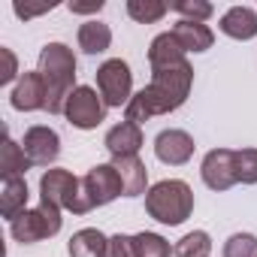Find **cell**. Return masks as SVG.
Returning <instances> with one entry per match:
<instances>
[{"instance_id": "cell-25", "label": "cell", "mask_w": 257, "mask_h": 257, "mask_svg": "<svg viewBox=\"0 0 257 257\" xmlns=\"http://www.w3.org/2000/svg\"><path fill=\"white\" fill-rule=\"evenodd\" d=\"M224 257H257V236H251V233H233L224 242Z\"/></svg>"}, {"instance_id": "cell-11", "label": "cell", "mask_w": 257, "mask_h": 257, "mask_svg": "<svg viewBox=\"0 0 257 257\" xmlns=\"http://www.w3.org/2000/svg\"><path fill=\"white\" fill-rule=\"evenodd\" d=\"M22 149H25V155L34 167H49L61 155V140L52 127H31L22 140Z\"/></svg>"}, {"instance_id": "cell-2", "label": "cell", "mask_w": 257, "mask_h": 257, "mask_svg": "<svg viewBox=\"0 0 257 257\" xmlns=\"http://www.w3.org/2000/svg\"><path fill=\"white\" fill-rule=\"evenodd\" d=\"M40 76H43L46 91H49L46 109L52 115H61L64 106H67V97L76 91L73 88V82H76V58H73V52L64 43H49L40 52Z\"/></svg>"}, {"instance_id": "cell-10", "label": "cell", "mask_w": 257, "mask_h": 257, "mask_svg": "<svg viewBox=\"0 0 257 257\" xmlns=\"http://www.w3.org/2000/svg\"><path fill=\"white\" fill-rule=\"evenodd\" d=\"M173 109H179V103L167 91L149 85V88H143L140 94L131 97V103H127V121L140 124V121H146L152 115H164V112H173Z\"/></svg>"}, {"instance_id": "cell-24", "label": "cell", "mask_w": 257, "mask_h": 257, "mask_svg": "<svg viewBox=\"0 0 257 257\" xmlns=\"http://www.w3.org/2000/svg\"><path fill=\"white\" fill-rule=\"evenodd\" d=\"M137 257H170V242L158 233H137Z\"/></svg>"}, {"instance_id": "cell-29", "label": "cell", "mask_w": 257, "mask_h": 257, "mask_svg": "<svg viewBox=\"0 0 257 257\" xmlns=\"http://www.w3.org/2000/svg\"><path fill=\"white\" fill-rule=\"evenodd\" d=\"M13 10H16V16L19 19H37V16H43V13H49V10H55V4H13Z\"/></svg>"}, {"instance_id": "cell-27", "label": "cell", "mask_w": 257, "mask_h": 257, "mask_svg": "<svg viewBox=\"0 0 257 257\" xmlns=\"http://www.w3.org/2000/svg\"><path fill=\"white\" fill-rule=\"evenodd\" d=\"M236 176L242 185L257 182V149H242L236 152Z\"/></svg>"}, {"instance_id": "cell-7", "label": "cell", "mask_w": 257, "mask_h": 257, "mask_svg": "<svg viewBox=\"0 0 257 257\" xmlns=\"http://www.w3.org/2000/svg\"><path fill=\"white\" fill-rule=\"evenodd\" d=\"M64 115H67L76 127H82V131H91V127H97V124L106 118V103L97 97L94 88L82 85V88H76V91L67 97Z\"/></svg>"}, {"instance_id": "cell-4", "label": "cell", "mask_w": 257, "mask_h": 257, "mask_svg": "<svg viewBox=\"0 0 257 257\" xmlns=\"http://www.w3.org/2000/svg\"><path fill=\"white\" fill-rule=\"evenodd\" d=\"M40 191H43V200L55 203L58 209H70L76 215H85L91 209V203L85 197V188H82V179H76L67 170H49L40 179Z\"/></svg>"}, {"instance_id": "cell-31", "label": "cell", "mask_w": 257, "mask_h": 257, "mask_svg": "<svg viewBox=\"0 0 257 257\" xmlns=\"http://www.w3.org/2000/svg\"><path fill=\"white\" fill-rule=\"evenodd\" d=\"M0 55H4V73H0V82H13L16 79V55L10 49H0Z\"/></svg>"}, {"instance_id": "cell-15", "label": "cell", "mask_w": 257, "mask_h": 257, "mask_svg": "<svg viewBox=\"0 0 257 257\" xmlns=\"http://www.w3.org/2000/svg\"><path fill=\"white\" fill-rule=\"evenodd\" d=\"M170 34L176 37V43L182 46V52H206V49H212V43H215V34H212L203 22L179 19Z\"/></svg>"}, {"instance_id": "cell-20", "label": "cell", "mask_w": 257, "mask_h": 257, "mask_svg": "<svg viewBox=\"0 0 257 257\" xmlns=\"http://www.w3.org/2000/svg\"><path fill=\"white\" fill-rule=\"evenodd\" d=\"M28 206V185L25 179H4V194H0V209H4V218L16 221Z\"/></svg>"}, {"instance_id": "cell-9", "label": "cell", "mask_w": 257, "mask_h": 257, "mask_svg": "<svg viewBox=\"0 0 257 257\" xmlns=\"http://www.w3.org/2000/svg\"><path fill=\"white\" fill-rule=\"evenodd\" d=\"M203 182L212 188V191H227L239 182L236 176V152L230 149H212L206 158H203Z\"/></svg>"}, {"instance_id": "cell-3", "label": "cell", "mask_w": 257, "mask_h": 257, "mask_svg": "<svg viewBox=\"0 0 257 257\" xmlns=\"http://www.w3.org/2000/svg\"><path fill=\"white\" fill-rule=\"evenodd\" d=\"M146 209H149V215H152L155 221L176 227V224H182V221L191 215V209H194V194H191V188H188L185 182L167 179V182H158V185L146 194Z\"/></svg>"}, {"instance_id": "cell-1", "label": "cell", "mask_w": 257, "mask_h": 257, "mask_svg": "<svg viewBox=\"0 0 257 257\" xmlns=\"http://www.w3.org/2000/svg\"><path fill=\"white\" fill-rule=\"evenodd\" d=\"M149 61H152V85L161 88V91H167L182 106L185 97H188V91H191L194 70L185 61V52L176 43V37L173 34L155 37L152 40V49H149Z\"/></svg>"}, {"instance_id": "cell-16", "label": "cell", "mask_w": 257, "mask_h": 257, "mask_svg": "<svg viewBox=\"0 0 257 257\" xmlns=\"http://www.w3.org/2000/svg\"><path fill=\"white\" fill-rule=\"evenodd\" d=\"M112 167H115V170H118V176H121L124 197H140V194L146 191L149 170H146V164H143L137 155H131V158H115V161H112Z\"/></svg>"}, {"instance_id": "cell-14", "label": "cell", "mask_w": 257, "mask_h": 257, "mask_svg": "<svg viewBox=\"0 0 257 257\" xmlns=\"http://www.w3.org/2000/svg\"><path fill=\"white\" fill-rule=\"evenodd\" d=\"M140 146H143V131H140V124L127 121V118L106 134V149L112 158H131L140 152Z\"/></svg>"}, {"instance_id": "cell-18", "label": "cell", "mask_w": 257, "mask_h": 257, "mask_svg": "<svg viewBox=\"0 0 257 257\" xmlns=\"http://www.w3.org/2000/svg\"><path fill=\"white\" fill-rule=\"evenodd\" d=\"M70 257H109V239L100 230L85 227L70 239Z\"/></svg>"}, {"instance_id": "cell-22", "label": "cell", "mask_w": 257, "mask_h": 257, "mask_svg": "<svg viewBox=\"0 0 257 257\" xmlns=\"http://www.w3.org/2000/svg\"><path fill=\"white\" fill-rule=\"evenodd\" d=\"M170 4L164 0H127V16L140 25H152V22H161L167 16Z\"/></svg>"}, {"instance_id": "cell-6", "label": "cell", "mask_w": 257, "mask_h": 257, "mask_svg": "<svg viewBox=\"0 0 257 257\" xmlns=\"http://www.w3.org/2000/svg\"><path fill=\"white\" fill-rule=\"evenodd\" d=\"M97 88H100V97L106 106H127L131 103V88H134V73L121 58H112L106 61L100 70H97Z\"/></svg>"}, {"instance_id": "cell-17", "label": "cell", "mask_w": 257, "mask_h": 257, "mask_svg": "<svg viewBox=\"0 0 257 257\" xmlns=\"http://www.w3.org/2000/svg\"><path fill=\"white\" fill-rule=\"evenodd\" d=\"M221 31L233 40H254L257 37V13L248 7H233L221 16Z\"/></svg>"}, {"instance_id": "cell-28", "label": "cell", "mask_w": 257, "mask_h": 257, "mask_svg": "<svg viewBox=\"0 0 257 257\" xmlns=\"http://www.w3.org/2000/svg\"><path fill=\"white\" fill-rule=\"evenodd\" d=\"M109 257H137V242L134 236H112L109 239Z\"/></svg>"}, {"instance_id": "cell-8", "label": "cell", "mask_w": 257, "mask_h": 257, "mask_svg": "<svg viewBox=\"0 0 257 257\" xmlns=\"http://www.w3.org/2000/svg\"><path fill=\"white\" fill-rule=\"evenodd\" d=\"M82 188H85V197H88L91 209H94V206H106V203H112L118 194H124L121 176H118V170H115L112 164L94 167V170L82 179Z\"/></svg>"}, {"instance_id": "cell-23", "label": "cell", "mask_w": 257, "mask_h": 257, "mask_svg": "<svg viewBox=\"0 0 257 257\" xmlns=\"http://www.w3.org/2000/svg\"><path fill=\"white\" fill-rule=\"evenodd\" d=\"M209 251H212V239L206 230H194V233L182 236L173 248L176 257H209Z\"/></svg>"}, {"instance_id": "cell-30", "label": "cell", "mask_w": 257, "mask_h": 257, "mask_svg": "<svg viewBox=\"0 0 257 257\" xmlns=\"http://www.w3.org/2000/svg\"><path fill=\"white\" fill-rule=\"evenodd\" d=\"M103 10V0H73L70 4V13L76 16H88V13H100Z\"/></svg>"}, {"instance_id": "cell-21", "label": "cell", "mask_w": 257, "mask_h": 257, "mask_svg": "<svg viewBox=\"0 0 257 257\" xmlns=\"http://www.w3.org/2000/svg\"><path fill=\"white\" fill-rule=\"evenodd\" d=\"M28 167H34V164L28 161L25 149L7 137L4 140V149H0V170H4V179H22L28 173Z\"/></svg>"}, {"instance_id": "cell-26", "label": "cell", "mask_w": 257, "mask_h": 257, "mask_svg": "<svg viewBox=\"0 0 257 257\" xmlns=\"http://www.w3.org/2000/svg\"><path fill=\"white\" fill-rule=\"evenodd\" d=\"M170 10H176L188 22H206L215 13V7L206 4V0H176V4H170Z\"/></svg>"}, {"instance_id": "cell-5", "label": "cell", "mask_w": 257, "mask_h": 257, "mask_svg": "<svg viewBox=\"0 0 257 257\" xmlns=\"http://www.w3.org/2000/svg\"><path fill=\"white\" fill-rule=\"evenodd\" d=\"M61 230V209L55 203H40L37 209L31 212H22L16 221H10V233L16 242H40V239H49Z\"/></svg>"}, {"instance_id": "cell-19", "label": "cell", "mask_w": 257, "mask_h": 257, "mask_svg": "<svg viewBox=\"0 0 257 257\" xmlns=\"http://www.w3.org/2000/svg\"><path fill=\"white\" fill-rule=\"evenodd\" d=\"M109 43H112L109 25L91 19V22H85V25L79 28V49H82L85 55H100V52L109 49Z\"/></svg>"}, {"instance_id": "cell-13", "label": "cell", "mask_w": 257, "mask_h": 257, "mask_svg": "<svg viewBox=\"0 0 257 257\" xmlns=\"http://www.w3.org/2000/svg\"><path fill=\"white\" fill-rule=\"evenodd\" d=\"M49 103V91H46V82L37 73H25L19 79V85L13 88V106L19 112H34V109H46Z\"/></svg>"}, {"instance_id": "cell-12", "label": "cell", "mask_w": 257, "mask_h": 257, "mask_svg": "<svg viewBox=\"0 0 257 257\" xmlns=\"http://www.w3.org/2000/svg\"><path fill=\"white\" fill-rule=\"evenodd\" d=\"M155 155L164 161V164H188L191 155H194V140L185 134V131H176V127H170V131H161L158 140H155Z\"/></svg>"}]
</instances>
